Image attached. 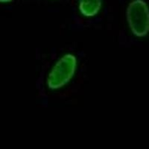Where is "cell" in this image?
<instances>
[{
    "instance_id": "6da1fadb",
    "label": "cell",
    "mask_w": 149,
    "mask_h": 149,
    "mask_svg": "<svg viewBox=\"0 0 149 149\" xmlns=\"http://www.w3.org/2000/svg\"><path fill=\"white\" fill-rule=\"evenodd\" d=\"M78 69V58L72 53H66L54 62L46 77V86L52 91L63 88L71 82Z\"/></svg>"
},
{
    "instance_id": "7a4b0ae2",
    "label": "cell",
    "mask_w": 149,
    "mask_h": 149,
    "mask_svg": "<svg viewBox=\"0 0 149 149\" xmlns=\"http://www.w3.org/2000/svg\"><path fill=\"white\" fill-rule=\"evenodd\" d=\"M126 19L130 32L138 38L149 34V6L145 0H132L126 10Z\"/></svg>"
},
{
    "instance_id": "3957f363",
    "label": "cell",
    "mask_w": 149,
    "mask_h": 149,
    "mask_svg": "<svg viewBox=\"0 0 149 149\" xmlns=\"http://www.w3.org/2000/svg\"><path fill=\"white\" fill-rule=\"evenodd\" d=\"M102 5V0H78V11L82 17L93 18L100 13Z\"/></svg>"
},
{
    "instance_id": "277c9868",
    "label": "cell",
    "mask_w": 149,
    "mask_h": 149,
    "mask_svg": "<svg viewBox=\"0 0 149 149\" xmlns=\"http://www.w3.org/2000/svg\"><path fill=\"white\" fill-rule=\"evenodd\" d=\"M13 0H0V3L2 4H6V3H10Z\"/></svg>"
}]
</instances>
